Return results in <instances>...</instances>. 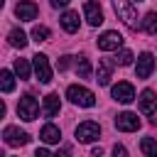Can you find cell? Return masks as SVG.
I'll return each instance as SVG.
<instances>
[{
    "instance_id": "cell-1",
    "label": "cell",
    "mask_w": 157,
    "mask_h": 157,
    "mask_svg": "<svg viewBox=\"0 0 157 157\" xmlns=\"http://www.w3.org/2000/svg\"><path fill=\"white\" fill-rule=\"evenodd\" d=\"M66 98L74 105H81V108H93L96 105V93L91 88H86V86H78V83L66 88Z\"/></svg>"
},
{
    "instance_id": "cell-2",
    "label": "cell",
    "mask_w": 157,
    "mask_h": 157,
    "mask_svg": "<svg viewBox=\"0 0 157 157\" xmlns=\"http://www.w3.org/2000/svg\"><path fill=\"white\" fill-rule=\"evenodd\" d=\"M113 10L118 15V20H123L128 27H137V10L130 0H113Z\"/></svg>"
},
{
    "instance_id": "cell-3",
    "label": "cell",
    "mask_w": 157,
    "mask_h": 157,
    "mask_svg": "<svg viewBox=\"0 0 157 157\" xmlns=\"http://www.w3.org/2000/svg\"><path fill=\"white\" fill-rule=\"evenodd\" d=\"M17 115H20L22 120H27V123H29V120H34V118L39 115V103H37V98H34V96H29V93H27V96H22V98H20V103H17Z\"/></svg>"
},
{
    "instance_id": "cell-4",
    "label": "cell",
    "mask_w": 157,
    "mask_h": 157,
    "mask_svg": "<svg viewBox=\"0 0 157 157\" xmlns=\"http://www.w3.org/2000/svg\"><path fill=\"white\" fill-rule=\"evenodd\" d=\"M74 135H76L78 142H96V140L101 137V125L93 123V120H83V123L76 128Z\"/></svg>"
},
{
    "instance_id": "cell-5",
    "label": "cell",
    "mask_w": 157,
    "mask_h": 157,
    "mask_svg": "<svg viewBox=\"0 0 157 157\" xmlns=\"http://www.w3.org/2000/svg\"><path fill=\"white\" fill-rule=\"evenodd\" d=\"M32 66H34V76L39 78V83H49V81H52V64H49V56L34 54V56H32Z\"/></svg>"
},
{
    "instance_id": "cell-6",
    "label": "cell",
    "mask_w": 157,
    "mask_h": 157,
    "mask_svg": "<svg viewBox=\"0 0 157 157\" xmlns=\"http://www.w3.org/2000/svg\"><path fill=\"white\" fill-rule=\"evenodd\" d=\"M110 96H113V101L128 105V103L135 101V88H132V83H128V81H118V83L110 88Z\"/></svg>"
},
{
    "instance_id": "cell-7",
    "label": "cell",
    "mask_w": 157,
    "mask_h": 157,
    "mask_svg": "<svg viewBox=\"0 0 157 157\" xmlns=\"http://www.w3.org/2000/svg\"><path fill=\"white\" fill-rule=\"evenodd\" d=\"M2 140H5L7 147H22V145L29 142V135H27L25 130L15 128V125H7V128L2 130Z\"/></svg>"
},
{
    "instance_id": "cell-8",
    "label": "cell",
    "mask_w": 157,
    "mask_h": 157,
    "mask_svg": "<svg viewBox=\"0 0 157 157\" xmlns=\"http://www.w3.org/2000/svg\"><path fill=\"white\" fill-rule=\"evenodd\" d=\"M120 47H123V37L118 32H113V29H108V32H103L98 37V49L101 52H118Z\"/></svg>"
},
{
    "instance_id": "cell-9",
    "label": "cell",
    "mask_w": 157,
    "mask_h": 157,
    "mask_svg": "<svg viewBox=\"0 0 157 157\" xmlns=\"http://www.w3.org/2000/svg\"><path fill=\"white\" fill-rule=\"evenodd\" d=\"M115 128L123 130V132H135V130L140 128V118H137L135 113H130V110L118 113V115H115Z\"/></svg>"
},
{
    "instance_id": "cell-10",
    "label": "cell",
    "mask_w": 157,
    "mask_h": 157,
    "mask_svg": "<svg viewBox=\"0 0 157 157\" xmlns=\"http://www.w3.org/2000/svg\"><path fill=\"white\" fill-rule=\"evenodd\" d=\"M83 17H86V22H88L91 27H98V25L103 22V10H101V5L93 2V0L83 2Z\"/></svg>"
},
{
    "instance_id": "cell-11",
    "label": "cell",
    "mask_w": 157,
    "mask_h": 157,
    "mask_svg": "<svg viewBox=\"0 0 157 157\" xmlns=\"http://www.w3.org/2000/svg\"><path fill=\"white\" fill-rule=\"evenodd\" d=\"M152 69H155V56H152L150 52H142V54L137 56V64H135L137 78H147V76L152 74Z\"/></svg>"
},
{
    "instance_id": "cell-12",
    "label": "cell",
    "mask_w": 157,
    "mask_h": 157,
    "mask_svg": "<svg viewBox=\"0 0 157 157\" xmlns=\"http://www.w3.org/2000/svg\"><path fill=\"white\" fill-rule=\"evenodd\" d=\"M15 15H17L22 22H32V20L37 17V5H34L32 0H20L17 7H15Z\"/></svg>"
},
{
    "instance_id": "cell-13",
    "label": "cell",
    "mask_w": 157,
    "mask_h": 157,
    "mask_svg": "<svg viewBox=\"0 0 157 157\" xmlns=\"http://www.w3.org/2000/svg\"><path fill=\"white\" fill-rule=\"evenodd\" d=\"M113 64L115 61H108V59H101L98 61V69H96V81L98 86H108L110 78H113Z\"/></svg>"
},
{
    "instance_id": "cell-14",
    "label": "cell",
    "mask_w": 157,
    "mask_h": 157,
    "mask_svg": "<svg viewBox=\"0 0 157 157\" xmlns=\"http://www.w3.org/2000/svg\"><path fill=\"white\" fill-rule=\"evenodd\" d=\"M137 103H140V110H142L145 115H152V113L157 110V96H155V91H150V88H145V91L140 93V98H137Z\"/></svg>"
},
{
    "instance_id": "cell-15",
    "label": "cell",
    "mask_w": 157,
    "mask_h": 157,
    "mask_svg": "<svg viewBox=\"0 0 157 157\" xmlns=\"http://www.w3.org/2000/svg\"><path fill=\"white\" fill-rule=\"evenodd\" d=\"M39 137H42L47 145H56V142L61 140V130H59L54 123H47V125L39 130Z\"/></svg>"
},
{
    "instance_id": "cell-16",
    "label": "cell",
    "mask_w": 157,
    "mask_h": 157,
    "mask_svg": "<svg viewBox=\"0 0 157 157\" xmlns=\"http://www.w3.org/2000/svg\"><path fill=\"white\" fill-rule=\"evenodd\" d=\"M61 27H64V32H69V34L78 32V12H76V10H66V12L61 15Z\"/></svg>"
},
{
    "instance_id": "cell-17",
    "label": "cell",
    "mask_w": 157,
    "mask_h": 157,
    "mask_svg": "<svg viewBox=\"0 0 157 157\" xmlns=\"http://www.w3.org/2000/svg\"><path fill=\"white\" fill-rule=\"evenodd\" d=\"M59 108H61V103H59V96H56V93H49V96L44 98V105H42L44 115H47V118H54V115L59 113Z\"/></svg>"
},
{
    "instance_id": "cell-18",
    "label": "cell",
    "mask_w": 157,
    "mask_h": 157,
    "mask_svg": "<svg viewBox=\"0 0 157 157\" xmlns=\"http://www.w3.org/2000/svg\"><path fill=\"white\" fill-rule=\"evenodd\" d=\"M7 42H10L15 49H25V47H27V34H25L20 27H15V29H10V34H7Z\"/></svg>"
},
{
    "instance_id": "cell-19",
    "label": "cell",
    "mask_w": 157,
    "mask_h": 157,
    "mask_svg": "<svg viewBox=\"0 0 157 157\" xmlns=\"http://www.w3.org/2000/svg\"><path fill=\"white\" fill-rule=\"evenodd\" d=\"M32 69H34V66H32L27 59H15V74H17L20 78H29Z\"/></svg>"
},
{
    "instance_id": "cell-20",
    "label": "cell",
    "mask_w": 157,
    "mask_h": 157,
    "mask_svg": "<svg viewBox=\"0 0 157 157\" xmlns=\"http://www.w3.org/2000/svg\"><path fill=\"white\" fill-rule=\"evenodd\" d=\"M140 150H142V155H147V157H157V140H155V137H142V140H140Z\"/></svg>"
},
{
    "instance_id": "cell-21",
    "label": "cell",
    "mask_w": 157,
    "mask_h": 157,
    "mask_svg": "<svg viewBox=\"0 0 157 157\" xmlns=\"http://www.w3.org/2000/svg\"><path fill=\"white\" fill-rule=\"evenodd\" d=\"M140 27H142L147 34H157V12H147L145 20L140 22Z\"/></svg>"
},
{
    "instance_id": "cell-22",
    "label": "cell",
    "mask_w": 157,
    "mask_h": 157,
    "mask_svg": "<svg viewBox=\"0 0 157 157\" xmlns=\"http://www.w3.org/2000/svg\"><path fill=\"white\" fill-rule=\"evenodd\" d=\"M0 88L5 91V93H10L12 88H15V74L12 71H0Z\"/></svg>"
},
{
    "instance_id": "cell-23",
    "label": "cell",
    "mask_w": 157,
    "mask_h": 157,
    "mask_svg": "<svg viewBox=\"0 0 157 157\" xmlns=\"http://www.w3.org/2000/svg\"><path fill=\"white\" fill-rule=\"evenodd\" d=\"M76 74H78L81 78H88V76H91V61H88L86 56H78V61H76Z\"/></svg>"
},
{
    "instance_id": "cell-24",
    "label": "cell",
    "mask_w": 157,
    "mask_h": 157,
    "mask_svg": "<svg viewBox=\"0 0 157 157\" xmlns=\"http://www.w3.org/2000/svg\"><path fill=\"white\" fill-rule=\"evenodd\" d=\"M132 59H135V56H132V52H130V49H120V52H118V56H115L113 61H115L118 66H130V64H132Z\"/></svg>"
},
{
    "instance_id": "cell-25",
    "label": "cell",
    "mask_w": 157,
    "mask_h": 157,
    "mask_svg": "<svg viewBox=\"0 0 157 157\" xmlns=\"http://www.w3.org/2000/svg\"><path fill=\"white\" fill-rule=\"evenodd\" d=\"M32 39H34V42H47V39H49V29H47L44 25H34V27H32Z\"/></svg>"
},
{
    "instance_id": "cell-26",
    "label": "cell",
    "mask_w": 157,
    "mask_h": 157,
    "mask_svg": "<svg viewBox=\"0 0 157 157\" xmlns=\"http://www.w3.org/2000/svg\"><path fill=\"white\" fill-rule=\"evenodd\" d=\"M69 61H71V56H61V59H59V64H56V66H59V71L69 69Z\"/></svg>"
},
{
    "instance_id": "cell-27",
    "label": "cell",
    "mask_w": 157,
    "mask_h": 157,
    "mask_svg": "<svg viewBox=\"0 0 157 157\" xmlns=\"http://www.w3.org/2000/svg\"><path fill=\"white\" fill-rule=\"evenodd\" d=\"M113 155H115V157H125V155H128V150H125L123 145H115V147H113Z\"/></svg>"
},
{
    "instance_id": "cell-28",
    "label": "cell",
    "mask_w": 157,
    "mask_h": 157,
    "mask_svg": "<svg viewBox=\"0 0 157 157\" xmlns=\"http://www.w3.org/2000/svg\"><path fill=\"white\" fill-rule=\"evenodd\" d=\"M49 2H52V7H66L71 0H49Z\"/></svg>"
},
{
    "instance_id": "cell-29",
    "label": "cell",
    "mask_w": 157,
    "mask_h": 157,
    "mask_svg": "<svg viewBox=\"0 0 157 157\" xmlns=\"http://www.w3.org/2000/svg\"><path fill=\"white\" fill-rule=\"evenodd\" d=\"M37 157H49V150H47V147H39V150H37Z\"/></svg>"
},
{
    "instance_id": "cell-30",
    "label": "cell",
    "mask_w": 157,
    "mask_h": 157,
    "mask_svg": "<svg viewBox=\"0 0 157 157\" xmlns=\"http://www.w3.org/2000/svg\"><path fill=\"white\" fill-rule=\"evenodd\" d=\"M137 2H140V0H137Z\"/></svg>"
}]
</instances>
